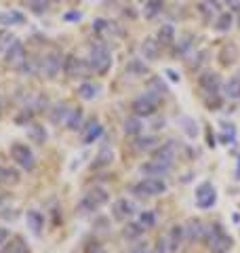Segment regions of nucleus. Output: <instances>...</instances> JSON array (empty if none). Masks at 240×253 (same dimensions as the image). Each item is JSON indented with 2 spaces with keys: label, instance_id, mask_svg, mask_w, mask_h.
Instances as JSON below:
<instances>
[{
  "label": "nucleus",
  "instance_id": "f3484780",
  "mask_svg": "<svg viewBox=\"0 0 240 253\" xmlns=\"http://www.w3.org/2000/svg\"><path fill=\"white\" fill-rule=\"evenodd\" d=\"M26 17L19 11H2L0 13V26H21Z\"/></svg>",
  "mask_w": 240,
  "mask_h": 253
},
{
  "label": "nucleus",
  "instance_id": "aec40b11",
  "mask_svg": "<svg viewBox=\"0 0 240 253\" xmlns=\"http://www.w3.org/2000/svg\"><path fill=\"white\" fill-rule=\"evenodd\" d=\"M101 133H103V126H101L99 123H95V121H93L89 126H86V131H84V135H82V141H84L86 146H89V144H93L95 139H99V137H101Z\"/></svg>",
  "mask_w": 240,
  "mask_h": 253
},
{
  "label": "nucleus",
  "instance_id": "1a4fd4ad",
  "mask_svg": "<svg viewBox=\"0 0 240 253\" xmlns=\"http://www.w3.org/2000/svg\"><path fill=\"white\" fill-rule=\"evenodd\" d=\"M26 59H28V55H26V46H23L21 42H17V41H15V44L11 46L9 51L4 53V61L9 63L11 68H21L23 63H26Z\"/></svg>",
  "mask_w": 240,
  "mask_h": 253
},
{
  "label": "nucleus",
  "instance_id": "3c124183",
  "mask_svg": "<svg viewBox=\"0 0 240 253\" xmlns=\"http://www.w3.org/2000/svg\"><path fill=\"white\" fill-rule=\"evenodd\" d=\"M51 2H57V0H51Z\"/></svg>",
  "mask_w": 240,
  "mask_h": 253
},
{
  "label": "nucleus",
  "instance_id": "49530a36",
  "mask_svg": "<svg viewBox=\"0 0 240 253\" xmlns=\"http://www.w3.org/2000/svg\"><path fill=\"white\" fill-rule=\"evenodd\" d=\"M0 253H13V245H6V247L0 251Z\"/></svg>",
  "mask_w": 240,
  "mask_h": 253
},
{
  "label": "nucleus",
  "instance_id": "6e6552de",
  "mask_svg": "<svg viewBox=\"0 0 240 253\" xmlns=\"http://www.w3.org/2000/svg\"><path fill=\"white\" fill-rule=\"evenodd\" d=\"M215 201H217V192H215V188L206 181V184L198 186L196 190V205L200 209H209L215 205Z\"/></svg>",
  "mask_w": 240,
  "mask_h": 253
},
{
  "label": "nucleus",
  "instance_id": "f03ea898",
  "mask_svg": "<svg viewBox=\"0 0 240 253\" xmlns=\"http://www.w3.org/2000/svg\"><path fill=\"white\" fill-rule=\"evenodd\" d=\"M158 101H160V95H154V91H148L146 95H141L133 101V112L135 116H152L158 108Z\"/></svg>",
  "mask_w": 240,
  "mask_h": 253
},
{
  "label": "nucleus",
  "instance_id": "2f4dec72",
  "mask_svg": "<svg viewBox=\"0 0 240 253\" xmlns=\"http://www.w3.org/2000/svg\"><path fill=\"white\" fill-rule=\"evenodd\" d=\"M78 95H80V97H82V99L89 101V99H93L95 95H97V86L91 84V83H84V84H80Z\"/></svg>",
  "mask_w": 240,
  "mask_h": 253
},
{
  "label": "nucleus",
  "instance_id": "a211bd4d",
  "mask_svg": "<svg viewBox=\"0 0 240 253\" xmlns=\"http://www.w3.org/2000/svg\"><path fill=\"white\" fill-rule=\"evenodd\" d=\"M26 221H28V228L32 232H34L36 236L42 232V226H44V219L42 215H40L38 211H28V215H26Z\"/></svg>",
  "mask_w": 240,
  "mask_h": 253
},
{
  "label": "nucleus",
  "instance_id": "ea45409f",
  "mask_svg": "<svg viewBox=\"0 0 240 253\" xmlns=\"http://www.w3.org/2000/svg\"><path fill=\"white\" fill-rule=\"evenodd\" d=\"M181 123L186 125V131H188V135H190V137H194V135H196V129H192V126H194L196 123L192 121V118H181Z\"/></svg>",
  "mask_w": 240,
  "mask_h": 253
},
{
  "label": "nucleus",
  "instance_id": "72a5a7b5",
  "mask_svg": "<svg viewBox=\"0 0 240 253\" xmlns=\"http://www.w3.org/2000/svg\"><path fill=\"white\" fill-rule=\"evenodd\" d=\"M156 224V215L152 211H143L139 215V226L143 228V230H148V228H152Z\"/></svg>",
  "mask_w": 240,
  "mask_h": 253
},
{
  "label": "nucleus",
  "instance_id": "a18cd8bd",
  "mask_svg": "<svg viewBox=\"0 0 240 253\" xmlns=\"http://www.w3.org/2000/svg\"><path fill=\"white\" fill-rule=\"evenodd\" d=\"M66 19H80V13H68Z\"/></svg>",
  "mask_w": 240,
  "mask_h": 253
},
{
  "label": "nucleus",
  "instance_id": "4468645a",
  "mask_svg": "<svg viewBox=\"0 0 240 253\" xmlns=\"http://www.w3.org/2000/svg\"><path fill=\"white\" fill-rule=\"evenodd\" d=\"M171 167H166V165H162V163H158V161H154L152 158L150 163H146V165H141V173H146L148 177H162L166 171H169Z\"/></svg>",
  "mask_w": 240,
  "mask_h": 253
},
{
  "label": "nucleus",
  "instance_id": "b1692460",
  "mask_svg": "<svg viewBox=\"0 0 240 253\" xmlns=\"http://www.w3.org/2000/svg\"><path fill=\"white\" fill-rule=\"evenodd\" d=\"M226 97L230 99H240V74L232 76L226 83Z\"/></svg>",
  "mask_w": 240,
  "mask_h": 253
},
{
  "label": "nucleus",
  "instance_id": "473e14b6",
  "mask_svg": "<svg viewBox=\"0 0 240 253\" xmlns=\"http://www.w3.org/2000/svg\"><path fill=\"white\" fill-rule=\"evenodd\" d=\"M143 234V228L139 226V221H137V224H129V226H126L124 228V230H122V236H124V239H137V236H141Z\"/></svg>",
  "mask_w": 240,
  "mask_h": 253
},
{
  "label": "nucleus",
  "instance_id": "ddd939ff",
  "mask_svg": "<svg viewBox=\"0 0 240 253\" xmlns=\"http://www.w3.org/2000/svg\"><path fill=\"white\" fill-rule=\"evenodd\" d=\"M112 211H114V217H116L118 221H124V219H129V217L133 215L135 207H133V203H129L126 199H120V201L114 203Z\"/></svg>",
  "mask_w": 240,
  "mask_h": 253
},
{
  "label": "nucleus",
  "instance_id": "58836bf2",
  "mask_svg": "<svg viewBox=\"0 0 240 253\" xmlns=\"http://www.w3.org/2000/svg\"><path fill=\"white\" fill-rule=\"evenodd\" d=\"M84 253H106V249H103V245H99V243H89L84 247Z\"/></svg>",
  "mask_w": 240,
  "mask_h": 253
},
{
  "label": "nucleus",
  "instance_id": "412c9836",
  "mask_svg": "<svg viewBox=\"0 0 240 253\" xmlns=\"http://www.w3.org/2000/svg\"><path fill=\"white\" fill-rule=\"evenodd\" d=\"M200 13L204 15V19H211L215 15H221L219 13V2L217 0H202L200 2Z\"/></svg>",
  "mask_w": 240,
  "mask_h": 253
},
{
  "label": "nucleus",
  "instance_id": "c03bdc74",
  "mask_svg": "<svg viewBox=\"0 0 240 253\" xmlns=\"http://www.w3.org/2000/svg\"><path fill=\"white\" fill-rule=\"evenodd\" d=\"M9 241V230H4V228H0V245H4Z\"/></svg>",
  "mask_w": 240,
  "mask_h": 253
},
{
  "label": "nucleus",
  "instance_id": "e433bc0d",
  "mask_svg": "<svg viewBox=\"0 0 240 253\" xmlns=\"http://www.w3.org/2000/svg\"><path fill=\"white\" fill-rule=\"evenodd\" d=\"M49 2L51 0H32V9H34V13H44L46 9H49Z\"/></svg>",
  "mask_w": 240,
  "mask_h": 253
},
{
  "label": "nucleus",
  "instance_id": "7c9ffc66",
  "mask_svg": "<svg viewBox=\"0 0 240 253\" xmlns=\"http://www.w3.org/2000/svg\"><path fill=\"white\" fill-rule=\"evenodd\" d=\"M15 44V36L11 34L9 30H2L0 32V53H6Z\"/></svg>",
  "mask_w": 240,
  "mask_h": 253
},
{
  "label": "nucleus",
  "instance_id": "f704fd0d",
  "mask_svg": "<svg viewBox=\"0 0 240 253\" xmlns=\"http://www.w3.org/2000/svg\"><path fill=\"white\" fill-rule=\"evenodd\" d=\"M154 146H156V137H152V135H148V137H139V139H137V144H135V148L141 150V152H143V150H152Z\"/></svg>",
  "mask_w": 240,
  "mask_h": 253
},
{
  "label": "nucleus",
  "instance_id": "39448f33",
  "mask_svg": "<svg viewBox=\"0 0 240 253\" xmlns=\"http://www.w3.org/2000/svg\"><path fill=\"white\" fill-rule=\"evenodd\" d=\"M11 156H13V161L19 165V167L23 169H28L32 171L34 169V154H32V150L26 146V144H13L11 146Z\"/></svg>",
  "mask_w": 240,
  "mask_h": 253
},
{
  "label": "nucleus",
  "instance_id": "0eeeda50",
  "mask_svg": "<svg viewBox=\"0 0 240 253\" xmlns=\"http://www.w3.org/2000/svg\"><path fill=\"white\" fill-rule=\"evenodd\" d=\"M63 68V63H61V55L59 53H49V55H44V59L40 61V72H42L46 78H57L59 74V70Z\"/></svg>",
  "mask_w": 240,
  "mask_h": 253
},
{
  "label": "nucleus",
  "instance_id": "7ed1b4c3",
  "mask_svg": "<svg viewBox=\"0 0 240 253\" xmlns=\"http://www.w3.org/2000/svg\"><path fill=\"white\" fill-rule=\"evenodd\" d=\"M89 59H91V68L97 74H106L110 70V66H112V55H110V51L106 49V46H101V44L93 46Z\"/></svg>",
  "mask_w": 240,
  "mask_h": 253
},
{
  "label": "nucleus",
  "instance_id": "a19ab883",
  "mask_svg": "<svg viewBox=\"0 0 240 253\" xmlns=\"http://www.w3.org/2000/svg\"><path fill=\"white\" fill-rule=\"evenodd\" d=\"M192 41V36H183V41H181V44H177V53H186L188 49H190V42Z\"/></svg>",
  "mask_w": 240,
  "mask_h": 253
},
{
  "label": "nucleus",
  "instance_id": "de8ad7c7",
  "mask_svg": "<svg viewBox=\"0 0 240 253\" xmlns=\"http://www.w3.org/2000/svg\"><path fill=\"white\" fill-rule=\"evenodd\" d=\"M236 179H240V158H238V171H236Z\"/></svg>",
  "mask_w": 240,
  "mask_h": 253
},
{
  "label": "nucleus",
  "instance_id": "09e8293b",
  "mask_svg": "<svg viewBox=\"0 0 240 253\" xmlns=\"http://www.w3.org/2000/svg\"><path fill=\"white\" fill-rule=\"evenodd\" d=\"M141 4H148V2H154V0H139Z\"/></svg>",
  "mask_w": 240,
  "mask_h": 253
},
{
  "label": "nucleus",
  "instance_id": "4be33fe9",
  "mask_svg": "<svg viewBox=\"0 0 240 253\" xmlns=\"http://www.w3.org/2000/svg\"><path fill=\"white\" fill-rule=\"evenodd\" d=\"M19 181V173L9 167H0V184L2 186H15Z\"/></svg>",
  "mask_w": 240,
  "mask_h": 253
},
{
  "label": "nucleus",
  "instance_id": "393cba45",
  "mask_svg": "<svg viewBox=\"0 0 240 253\" xmlns=\"http://www.w3.org/2000/svg\"><path fill=\"white\" fill-rule=\"evenodd\" d=\"M173 41H175V30L171 23H164V26L158 30V42L166 46V44H173Z\"/></svg>",
  "mask_w": 240,
  "mask_h": 253
},
{
  "label": "nucleus",
  "instance_id": "a878e982",
  "mask_svg": "<svg viewBox=\"0 0 240 253\" xmlns=\"http://www.w3.org/2000/svg\"><path fill=\"white\" fill-rule=\"evenodd\" d=\"M68 129L70 131H78L80 129V125H82V110L80 108H74V110H70V116H68Z\"/></svg>",
  "mask_w": 240,
  "mask_h": 253
},
{
  "label": "nucleus",
  "instance_id": "f8f14e48",
  "mask_svg": "<svg viewBox=\"0 0 240 253\" xmlns=\"http://www.w3.org/2000/svg\"><path fill=\"white\" fill-rule=\"evenodd\" d=\"M219 86H221V81L215 72H204L200 76V89H202L206 95H217Z\"/></svg>",
  "mask_w": 240,
  "mask_h": 253
},
{
  "label": "nucleus",
  "instance_id": "6ab92c4d",
  "mask_svg": "<svg viewBox=\"0 0 240 253\" xmlns=\"http://www.w3.org/2000/svg\"><path fill=\"white\" fill-rule=\"evenodd\" d=\"M204 230H206V228H202V221H200V219H190L188 228H186V234H188L190 241H194V239H202Z\"/></svg>",
  "mask_w": 240,
  "mask_h": 253
},
{
  "label": "nucleus",
  "instance_id": "cd10ccee",
  "mask_svg": "<svg viewBox=\"0 0 240 253\" xmlns=\"http://www.w3.org/2000/svg\"><path fill=\"white\" fill-rule=\"evenodd\" d=\"M68 116H70L68 106H66V104H57V106L53 108V112H51V121H53L55 125H59L61 121H68Z\"/></svg>",
  "mask_w": 240,
  "mask_h": 253
},
{
  "label": "nucleus",
  "instance_id": "5701e85b",
  "mask_svg": "<svg viewBox=\"0 0 240 253\" xmlns=\"http://www.w3.org/2000/svg\"><path fill=\"white\" fill-rule=\"evenodd\" d=\"M28 135L32 141H36V144H44L46 141V131H44V126H40L36 123H32L28 125Z\"/></svg>",
  "mask_w": 240,
  "mask_h": 253
},
{
  "label": "nucleus",
  "instance_id": "dca6fc26",
  "mask_svg": "<svg viewBox=\"0 0 240 253\" xmlns=\"http://www.w3.org/2000/svg\"><path fill=\"white\" fill-rule=\"evenodd\" d=\"M158 53H160V42H158V41L146 38V41L141 42V55H143V57H146L148 61L158 59Z\"/></svg>",
  "mask_w": 240,
  "mask_h": 253
},
{
  "label": "nucleus",
  "instance_id": "c85d7f7f",
  "mask_svg": "<svg viewBox=\"0 0 240 253\" xmlns=\"http://www.w3.org/2000/svg\"><path fill=\"white\" fill-rule=\"evenodd\" d=\"M232 23H234V15L232 13H221L217 21H215V28H217V32H228L232 28Z\"/></svg>",
  "mask_w": 240,
  "mask_h": 253
},
{
  "label": "nucleus",
  "instance_id": "8fccbe9b",
  "mask_svg": "<svg viewBox=\"0 0 240 253\" xmlns=\"http://www.w3.org/2000/svg\"><path fill=\"white\" fill-rule=\"evenodd\" d=\"M0 114H2V99H0Z\"/></svg>",
  "mask_w": 240,
  "mask_h": 253
},
{
  "label": "nucleus",
  "instance_id": "c756f323",
  "mask_svg": "<svg viewBox=\"0 0 240 253\" xmlns=\"http://www.w3.org/2000/svg\"><path fill=\"white\" fill-rule=\"evenodd\" d=\"M139 131H141V121H139V116L126 118V121H124V133H126V135H137Z\"/></svg>",
  "mask_w": 240,
  "mask_h": 253
},
{
  "label": "nucleus",
  "instance_id": "79ce46f5",
  "mask_svg": "<svg viewBox=\"0 0 240 253\" xmlns=\"http://www.w3.org/2000/svg\"><path fill=\"white\" fill-rule=\"evenodd\" d=\"M129 253H152V251L146 247V245H135V247H133Z\"/></svg>",
  "mask_w": 240,
  "mask_h": 253
},
{
  "label": "nucleus",
  "instance_id": "9d476101",
  "mask_svg": "<svg viewBox=\"0 0 240 253\" xmlns=\"http://www.w3.org/2000/svg\"><path fill=\"white\" fill-rule=\"evenodd\" d=\"M175 158H177V144H175V141H166V144L160 150H156V154H154V161L166 165V167H173Z\"/></svg>",
  "mask_w": 240,
  "mask_h": 253
},
{
  "label": "nucleus",
  "instance_id": "bb28decb",
  "mask_svg": "<svg viewBox=\"0 0 240 253\" xmlns=\"http://www.w3.org/2000/svg\"><path fill=\"white\" fill-rule=\"evenodd\" d=\"M114 161V152H112V148H101V152L97 154V158H95L93 167H108V165Z\"/></svg>",
  "mask_w": 240,
  "mask_h": 253
},
{
  "label": "nucleus",
  "instance_id": "2eb2a0df",
  "mask_svg": "<svg viewBox=\"0 0 240 253\" xmlns=\"http://www.w3.org/2000/svg\"><path fill=\"white\" fill-rule=\"evenodd\" d=\"M183 234H186V228H183V226H173L171 228V234H169V239H166V245H169V251L171 253H175V251L181 247Z\"/></svg>",
  "mask_w": 240,
  "mask_h": 253
},
{
  "label": "nucleus",
  "instance_id": "423d86ee",
  "mask_svg": "<svg viewBox=\"0 0 240 253\" xmlns=\"http://www.w3.org/2000/svg\"><path fill=\"white\" fill-rule=\"evenodd\" d=\"M106 203H108V192H106V190H101V188H95V190H91V192L84 196V201L80 203L78 209L82 213H89V211L99 209L101 205H106Z\"/></svg>",
  "mask_w": 240,
  "mask_h": 253
},
{
  "label": "nucleus",
  "instance_id": "20e7f679",
  "mask_svg": "<svg viewBox=\"0 0 240 253\" xmlns=\"http://www.w3.org/2000/svg\"><path fill=\"white\" fill-rule=\"evenodd\" d=\"M166 190V184L160 177H146L133 188V192L137 196H158Z\"/></svg>",
  "mask_w": 240,
  "mask_h": 253
},
{
  "label": "nucleus",
  "instance_id": "9b49d317",
  "mask_svg": "<svg viewBox=\"0 0 240 253\" xmlns=\"http://www.w3.org/2000/svg\"><path fill=\"white\" fill-rule=\"evenodd\" d=\"M63 72H66L68 76H82L86 72V66H84V61L82 59H78L74 57V55H68L66 59H63Z\"/></svg>",
  "mask_w": 240,
  "mask_h": 253
},
{
  "label": "nucleus",
  "instance_id": "4c0bfd02",
  "mask_svg": "<svg viewBox=\"0 0 240 253\" xmlns=\"http://www.w3.org/2000/svg\"><path fill=\"white\" fill-rule=\"evenodd\" d=\"M21 72H26V74H36V61L34 59H26V63L19 68Z\"/></svg>",
  "mask_w": 240,
  "mask_h": 253
},
{
  "label": "nucleus",
  "instance_id": "c9c22d12",
  "mask_svg": "<svg viewBox=\"0 0 240 253\" xmlns=\"http://www.w3.org/2000/svg\"><path fill=\"white\" fill-rule=\"evenodd\" d=\"M160 6H162V0H154V2H148L146 9H143V13H146V17H154V15L160 11Z\"/></svg>",
  "mask_w": 240,
  "mask_h": 253
},
{
  "label": "nucleus",
  "instance_id": "37998d69",
  "mask_svg": "<svg viewBox=\"0 0 240 253\" xmlns=\"http://www.w3.org/2000/svg\"><path fill=\"white\" fill-rule=\"evenodd\" d=\"M166 76H169V81H173V83H179V74L175 72V70H166Z\"/></svg>",
  "mask_w": 240,
  "mask_h": 253
},
{
  "label": "nucleus",
  "instance_id": "f257e3e1",
  "mask_svg": "<svg viewBox=\"0 0 240 253\" xmlns=\"http://www.w3.org/2000/svg\"><path fill=\"white\" fill-rule=\"evenodd\" d=\"M204 241H206V245H209V249L213 253H226L232 247V239L221 230V226H217V224L209 226L204 230Z\"/></svg>",
  "mask_w": 240,
  "mask_h": 253
}]
</instances>
